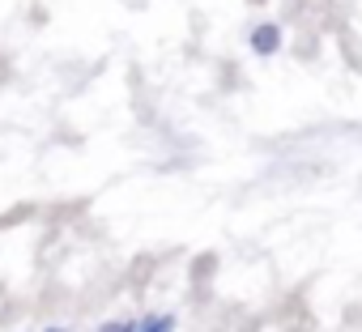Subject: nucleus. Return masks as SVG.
<instances>
[{
    "label": "nucleus",
    "instance_id": "nucleus-1",
    "mask_svg": "<svg viewBox=\"0 0 362 332\" xmlns=\"http://www.w3.org/2000/svg\"><path fill=\"white\" fill-rule=\"evenodd\" d=\"M256 47H260V52H273V47H277V30H273V26L256 30Z\"/></svg>",
    "mask_w": 362,
    "mask_h": 332
},
{
    "label": "nucleus",
    "instance_id": "nucleus-2",
    "mask_svg": "<svg viewBox=\"0 0 362 332\" xmlns=\"http://www.w3.org/2000/svg\"><path fill=\"white\" fill-rule=\"evenodd\" d=\"M145 332H166V324H149V328H145Z\"/></svg>",
    "mask_w": 362,
    "mask_h": 332
},
{
    "label": "nucleus",
    "instance_id": "nucleus-3",
    "mask_svg": "<svg viewBox=\"0 0 362 332\" xmlns=\"http://www.w3.org/2000/svg\"><path fill=\"white\" fill-rule=\"evenodd\" d=\"M107 332H128V324H124V328H119V324H111V328H107Z\"/></svg>",
    "mask_w": 362,
    "mask_h": 332
}]
</instances>
